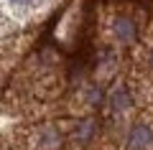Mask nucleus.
Returning a JSON list of instances; mask_svg holds the SVG:
<instances>
[{
    "instance_id": "obj_1",
    "label": "nucleus",
    "mask_w": 153,
    "mask_h": 150,
    "mask_svg": "<svg viewBox=\"0 0 153 150\" xmlns=\"http://www.w3.org/2000/svg\"><path fill=\"white\" fill-rule=\"evenodd\" d=\"M64 145V132L56 125H41L33 132V148L36 150H59Z\"/></svg>"
},
{
    "instance_id": "obj_2",
    "label": "nucleus",
    "mask_w": 153,
    "mask_h": 150,
    "mask_svg": "<svg viewBox=\"0 0 153 150\" xmlns=\"http://www.w3.org/2000/svg\"><path fill=\"white\" fill-rule=\"evenodd\" d=\"M153 148V127L146 122H138L128 132V150H151Z\"/></svg>"
},
{
    "instance_id": "obj_3",
    "label": "nucleus",
    "mask_w": 153,
    "mask_h": 150,
    "mask_svg": "<svg viewBox=\"0 0 153 150\" xmlns=\"http://www.w3.org/2000/svg\"><path fill=\"white\" fill-rule=\"evenodd\" d=\"M112 33L120 43H133L138 38V23L130 16H117L112 23Z\"/></svg>"
},
{
    "instance_id": "obj_4",
    "label": "nucleus",
    "mask_w": 153,
    "mask_h": 150,
    "mask_svg": "<svg viewBox=\"0 0 153 150\" xmlns=\"http://www.w3.org/2000/svg\"><path fill=\"white\" fill-rule=\"evenodd\" d=\"M107 104H110V112H112V115L128 112V109H130V104H133L130 89H128L125 84H123V86H115V89L110 92V97H107Z\"/></svg>"
},
{
    "instance_id": "obj_5",
    "label": "nucleus",
    "mask_w": 153,
    "mask_h": 150,
    "mask_svg": "<svg viewBox=\"0 0 153 150\" xmlns=\"http://www.w3.org/2000/svg\"><path fill=\"white\" fill-rule=\"evenodd\" d=\"M100 125L94 122V120H82L79 125H74V143L76 145H89L94 140V135H97Z\"/></svg>"
},
{
    "instance_id": "obj_6",
    "label": "nucleus",
    "mask_w": 153,
    "mask_h": 150,
    "mask_svg": "<svg viewBox=\"0 0 153 150\" xmlns=\"http://www.w3.org/2000/svg\"><path fill=\"white\" fill-rule=\"evenodd\" d=\"M146 61H148V69L153 71V48H151V51H148V59H146Z\"/></svg>"
},
{
    "instance_id": "obj_7",
    "label": "nucleus",
    "mask_w": 153,
    "mask_h": 150,
    "mask_svg": "<svg viewBox=\"0 0 153 150\" xmlns=\"http://www.w3.org/2000/svg\"><path fill=\"white\" fill-rule=\"evenodd\" d=\"M13 5H28V3H33V0H10Z\"/></svg>"
}]
</instances>
